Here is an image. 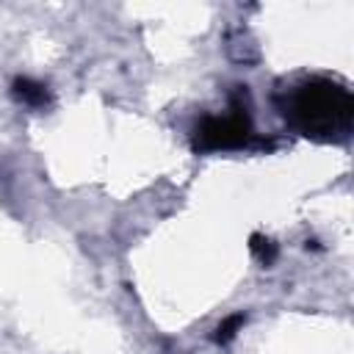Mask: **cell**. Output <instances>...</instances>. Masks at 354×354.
<instances>
[{
    "mask_svg": "<svg viewBox=\"0 0 354 354\" xmlns=\"http://www.w3.org/2000/svg\"><path fill=\"white\" fill-rule=\"evenodd\" d=\"M351 113H354V100L348 88L326 77H313L299 83L285 108L290 124L301 136L318 141H332L343 136L351 124Z\"/></svg>",
    "mask_w": 354,
    "mask_h": 354,
    "instance_id": "6da1fadb",
    "label": "cell"
},
{
    "mask_svg": "<svg viewBox=\"0 0 354 354\" xmlns=\"http://www.w3.org/2000/svg\"><path fill=\"white\" fill-rule=\"evenodd\" d=\"M252 141V122L243 108H232L227 116H207L199 122L194 133L196 152H216V149H238Z\"/></svg>",
    "mask_w": 354,
    "mask_h": 354,
    "instance_id": "7a4b0ae2",
    "label": "cell"
},
{
    "mask_svg": "<svg viewBox=\"0 0 354 354\" xmlns=\"http://www.w3.org/2000/svg\"><path fill=\"white\" fill-rule=\"evenodd\" d=\"M11 94H14V100H19V102L28 105V108H44V105L50 102L47 86L39 83V80H33V77H14Z\"/></svg>",
    "mask_w": 354,
    "mask_h": 354,
    "instance_id": "3957f363",
    "label": "cell"
},
{
    "mask_svg": "<svg viewBox=\"0 0 354 354\" xmlns=\"http://www.w3.org/2000/svg\"><path fill=\"white\" fill-rule=\"evenodd\" d=\"M249 249H252V254H254L263 266H274V260H277V243H274L271 238L254 232V235L249 238Z\"/></svg>",
    "mask_w": 354,
    "mask_h": 354,
    "instance_id": "277c9868",
    "label": "cell"
},
{
    "mask_svg": "<svg viewBox=\"0 0 354 354\" xmlns=\"http://www.w3.org/2000/svg\"><path fill=\"white\" fill-rule=\"evenodd\" d=\"M246 324V315L243 313H235V315H227L218 326H216V335H213V340L218 343V346H227L235 335H238V329Z\"/></svg>",
    "mask_w": 354,
    "mask_h": 354,
    "instance_id": "5b68a950",
    "label": "cell"
}]
</instances>
